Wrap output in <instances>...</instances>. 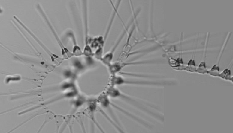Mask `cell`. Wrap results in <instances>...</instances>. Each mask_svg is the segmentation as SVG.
Segmentation results:
<instances>
[{
  "label": "cell",
  "instance_id": "3",
  "mask_svg": "<svg viewBox=\"0 0 233 133\" xmlns=\"http://www.w3.org/2000/svg\"><path fill=\"white\" fill-rule=\"evenodd\" d=\"M84 27V44L83 50V55L85 56H91L93 55L92 48L90 45V40L88 35V19H83Z\"/></svg>",
  "mask_w": 233,
  "mask_h": 133
},
{
  "label": "cell",
  "instance_id": "11",
  "mask_svg": "<svg viewBox=\"0 0 233 133\" xmlns=\"http://www.w3.org/2000/svg\"><path fill=\"white\" fill-rule=\"evenodd\" d=\"M207 71L205 63L204 61L201 62L199 64L196 70V72L200 74H207Z\"/></svg>",
  "mask_w": 233,
  "mask_h": 133
},
{
  "label": "cell",
  "instance_id": "8",
  "mask_svg": "<svg viewBox=\"0 0 233 133\" xmlns=\"http://www.w3.org/2000/svg\"><path fill=\"white\" fill-rule=\"evenodd\" d=\"M219 77L233 82V77L231 76V71L228 68H226L220 73Z\"/></svg>",
  "mask_w": 233,
  "mask_h": 133
},
{
  "label": "cell",
  "instance_id": "7",
  "mask_svg": "<svg viewBox=\"0 0 233 133\" xmlns=\"http://www.w3.org/2000/svg\"><path fill=\"white\" fill-rule=\"evenodd\" d=\"M170 65L174 69L177 70H184L185 65L181 58H178L177 59L170 58L169 59Z\"/></svg>",
  "mask_w": 233,
  "mask_h": 133
},
{
  "label": "cell",
  "instance_id": "1",
  "mask_svg": "<svg viewBox=\"0 0 233 133\" xmlns=\"http://www.w3.org/2000/svg\"><path fill=\"white\" fill-rule=\"evenodd\" d=\"M110 85L115 86L124 84L160 85V82H157L128 80L121 76L115 75H112L110 80Z\"/></svg>",
  "mask_w": 233,
  "mask_h": 133
},
{
  "label": "cell",
  "instance_id": "4",
  "mask_svg": "<svg viewBox=\"0 0 233 133\" xmlns=\"http://www.w3.org/2000/svg\"><path fill=\"white\" fill-rule=\"evenodd\" d=\"M124 35V33L122 34L111 49L104 55L100 61L103 64L107 67L112 63L114 53L123 38Z\"/></svg>",
  "mask_w": 233,
  "mask_h": 133
},
{
  "label": "cell",
  "instance_id": "5",
  "mask_svg": "<svg viewBox=\"0 0 233 133\" xmlns=\"http://www.w3.org/2000/svg\"><path fill=\"white\" fill-rule=\"evenodd\" d=\"M87 99L85 96L79 94L73 98L71 103L74 112L86 103Z\"/></svg>",
  "mask_w": 233,
  "mask_h": 133
},
{
  "label": "cell",
  "instance_id": "6",
  "mask_svg": "<svg viewBox=\"0 0 233 133\" xmlns=\"http://www.w3.org/2000/svg\"><path fill=\"white\" fill-rule=\"evenodd\" d=\"M73 45L72 52L73 56L79 57L83 55V50L77 44L74 33L72 32L69 34Z\"/></svg>",
  "mask_w": 233,
  "mask_h": 133
},
{
  "label": "cell",
  "instance_id": "2",
  "mask_svg": "<svg viewBox=\"0 0 233 133\" xmlns=\"http://www.w3.org/2000/svg\"><path fill=\"white\" fill-rule=\"evenodd\" d=\"M110 97L106 93L103 92L100 94L97 98L98 104L104 108L106 109L111 114V116L117 124H119V123L114 114L112 109L111 106L112 103L111 102Z\"/></svg>",
  "mask_w": 233,
  "mask_h": 133
},
{
  "label": "cell",
  "instance_id": "9",
  "mask_svg": "<svg viewBox=\"0 0 233 133\" xmlns=\"http://www.w3.org/2000/svg\"><path fill=\"white\" fill-rule=\"evenodd\" d=\"M196 70L195 60L192 59H190L187 65H185L184 70L189 72H196Z\"/></svg>",
  "mask_w": 233,
  "mask_h": 133
},
{
  "label": "cell",
  "instance_id": "10",
  "mask_svg": "<svg viewBox=\"0 0 233 133\" xmlns=\"http://www.w3.org/2000/svg\"><path fill=\"white\" fill-rule=\"evenodd\" d=\"M220 69L219 66L217 64L214 65L211 68L208 70L207 74L214 77H219Z\"/></svg>",
  "mask_w": 233,
  "mask_h": 133
}]
</instances>
